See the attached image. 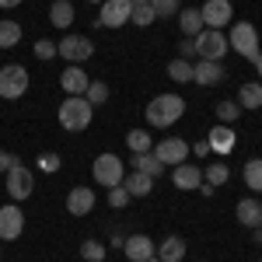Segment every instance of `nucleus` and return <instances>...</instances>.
I'll return each instance as SVG.
<instances>
[{
	"label": "nucleus",
	"instance_id": "e433bc0d",
	"mask_svg": "<svg viewBox=\"0 0 262 262\" xmlns=\"http://www.w3.org/2000/svg\"><path fill=\"white\" fill-rule=\"evenodd\" d=\"M35 56H39V60H53V56H60V53H56V42H53V39H39V42H35Z\"/></svg>",
	"mask_w": 262,
	"mask_h": 262
},
{
	"label": "nucleus",
	"instance_id": "20e7f679",
	"mask_svg": "<svg viewBox=\"0 0 262 262\" xmlns=\"http://www.w3.org/2000/svg\"><path fill=\"white\" fill-rule=\"evenodd\" d=\"M227 49H231V46H227V35H224L221 28H203L200 35H196V60L221 63Z\"/></svg>",
	"mask_w": 262,
	"mask_h": 262
},
{
	"label": "nucleus",
	"instance_id": "2eb2a0df",
	"mask_svg": "<svg viewBox=\"0 0 262 262\" xmlns=\"http://www.w3.org/2000/svg\"><path fill=\"white\" fill-rule=\"evenodd\" d=\"M91 210H95V189H88V185L70 189V196H67V213H70V217H84V213H91Z\"/></svg>",
	"mask_w": 262,
	"mask_h": 262
},
{
	"label": "nucleus",
	"instance_id": "cd10ccee",
	"mask_svg": "<svg viewBox=\"0 0 262 262\" xmlns=\"http://www.w3.org/2000/svg\"><path fill=\"white\" fill-rule=\"evenodd\" d=\"M21 42V25L18 21H0V49H14Z\"/></svg>",
	"mask_w": 262,
	"mask_h": 262
},
{
	"label": "nucleus",
	"instance_id": "6e6552de",
	"mask_svg": "<svg viewBox=\"0 0 262 262\" xmlns=\"http://www.w3.org/2000/svg\"><path fill=\"white\" fill-rule=\"evenodd\" d=\"M56 53H60L67 63H84L95 53V42L88 39V35H63V39L56 42Z\"/></svg>",
	"mask_w": 262,
	"mask_h": 262
},
{
	"label": "nucleus",
	"instance_id": "c03bdc74",
	"mask_svg": "<svg viewBox=\"0 0 262 262\" xmlns=\"http://www.w3.org/2000/svg\"><path fill=\"white\" fill-rule=\"evenodd\" d=\"M88 4H105V0H88Z\"/></svg>",
	"mask_w": 262,
	"mask_h": 262
},
{
	"label": "nucleus",
	"instance_id": "7ed1b4c3",
	"mask_svg": "<svg viewBox=\"0 0 262 262\" xmlns=\"http://www.w3.org/2000/svg\"><path fill=\"white\" fill-rule=\"evenodd\" d=\"M227 46H231L238 56H245V60H259V56H262L259 32H255V25H248V21L231 25V32H227Z\"/></svg>",
	"mask_w": 262,
	"mask_h": 262
},
{
	"label": "nucleus",
	"instance_id": "f03ea898",
	"mask_svg": "<svg viewBox=\"0 0 262 262\" xmlns=\"http://www.w3.org/2000/svg\"><path fill=\"white\" fill-rule=\"evenodd\" d=\"M56 119H60V126L67 133H84L91 126V119H95V105L84 98V95H70L60 105V116Z\"/></svg>",
	"mask_w": 262,
	"mask_h": 262
},
{
	"label": "nucleus",
	"instance_id": "37998d69",
	"mask_svg": "<svg viewBox=\"0 0 262 262\" xmlns=\"http://www.w3.org/2000/svg\"><path fill=\"white\" fill-rule=\"evenodd\" d=\"M133 4H150V0H133Z\"/></svg>",
	"mask_w": 262,
	"mask_h": 262
},
{
	"label": "nucleus",
	"instance_id": "2f4dec72",
	"mask_svg": "<svg viewBox=\"0 0 262 262\" xmlns=\"http://www.w3.org/2000/svg\"><path fill=\"white\" fill-rule=\"evenodd\" d=\"M129 21H133V25H140V28H147V25H154V21H158V14H154V7H150V4H133Z\"/></svg>",
	"mask_w": 262,
	"mask_h": 262
},
{
	"label": "nucleus",
	"instance_id": "4be33fe9",
	"mask_svg": "<svg viewBox=\"0 0 262 262\" xmlns=\"http://www.w3.org/2000/svg\"><path fill=\"white\" fill-rule=\"evenodd\" d=\"M206 143H210V150H217V154H227L231 147H234V133H231V126H213L210 129V137H206Z\"/></svg>",
	"mask_w": 262,
	"mask_h": 262
},
{
	"label": "nucleus",
	"instance_id": "412c9836",
	"mask_svg": "<svg viewBox=\"0 0 262 262\" xmlns=\"http://www.w3.org/2000/svg\"><path fill=\"white\" fill-rule=\"evenodd\" d=\"M122 189H126L129 196H150L154 179H150V175H143V171H129V175L122 179Z\"/></svg>",
	"mask_w": 262,
	"mask_h": 262
},
{
	"label": "nucleus",
	"instance_id": "ddd939ff",
	"mask_svg": "<svg viewBox=\"0 0 262 262\" xmlns=\"http://www.w3.org/2000/svg\"><path fill=\"white\" fill-rule=\"evenodd\" d=\"M171 182H175V189H182V192H192V189H200L203 185V168L192 161H182L171 168Z\"/></svg>",
	"mask_w": 262,
	"mask_h": 262
},
{
	"label": "nucleus",
	"instance_id": "393cba45",
	"mask_svg": "<svg viewBox=\"0 0 262 262\" xmlns=\"http://www.w3.org/2000/svg\"><path fill=\"white\" fill-rule=\"evenodd\" d=\"M133 171H143V175L158 179V175L164 171V164L154 158V150H147V154H133Z\"/></svg>",
	"mask_w": 262,
	"mask_h": 262
},
{
	"label": "nucleus",
	"instance_id": "f257e3e1",
	"mask_svg": "<svg viewBox=\"0 0 262 262\" xmlns=\"http://www.w3.org/2000/svg\"><path fill=\"white\" fill-rule=\"evenodd\" d=\"M182 116H185V98L182 95H158V98H150V105H147V122L154 129H168Z\"/></svg>",
	"mask_w": 262,
	"mask_h": 262
},
{
	"label": "nucleus",
	"instance_id": "a211bd4d",
	"mask_svg": "<svg viewBox=\"0 0 262 262\" xmlns=\"http://www.w3.org/2000/svg\"><path fill=\"white\" fill-rule=\"evenodd\" d=\"M234 217H238V224H242V227H259L262 206L252 200V196H245V200H238V206H234Z\"/></svg>",
	"mask_w": 262,
	"mask_h": 262
},
{
	"label": "nucleus",
	"instance_id": "0eeeda50",
	"mask_svg": "<svg viewBox=\"0 0 262 262\" xmlns=\"http://www.w3.org/2000/svg\"><path fill=\"white\" fill-rule=\"evenodd\" d=\"M200 18H203V28H221L234 21V4L231 0H206L200 7Z\"/></svg>",
	"mask_w": 262,
	"mask_h": 262
},
{
	"label": "nucleus",
	"instance_id": "49530a36",
	"mask_svg": "<svg viewBox=\"0 0 262 262\" xmlns=\"http://www.w3.org/2000/svg\"><path fill=\"white\" fill-rule=\"evenodd\" d=\"M259 238H262V221H259Z\"/></svg>",
	"mask_w": 262,
	"mask_h": 262
},
{
	"label": "nucleus",
	"instance_id": "f3484780",
	"mask_svg": "<svg viewBox=\"0 0 262 262\" xmlns=\"http://www.w3.org/2000/svg\"><path fill=\"white\" fill-rule=\"evenodd\" d=\"M88 84H91V81H88V74H84L77 63H70V67L63 70V77H60V88L67 91V95H84Z\"/></svg>",
	"mask_w": 262,
	"mask_h": 262
},
{
	"label": "nucleus",
	"instance_id": "4468645a",
	"mask_svg": "<svg viewBox=\"0 0 262 262\" xmlns=\"http://www.w3.org/2000/svg\"><path fill=\"white\" fill-rule=\"evenodd\" d=\"M154 248H158V245L150 242L147 234H129V238L122 242V252H126V259H129V262H147V259H154Z\"/></svg>",
	"mask_w": 262,
	"mask_h": 262
},
{
	"label": "nucleus",
	"instance_id": "79ce46f5",
	"mask_svg": "<svg viewBox=\"0 0 262 262\" xmlns=\"http://www.w3.org/2000/svg\"><path fill=\"white\" fill-rule=\"evenodd\" d=\"M252 63H255V70H259V77H262V56H259V60H252Z\"/></svg>",
	"mask_w": 262,
	"mask_h": 262
},
{
	"label": "nucleus",
	"instance_id": "c9c22d12",
	"mask_svg": "<svg viewBox=\"0 0 262 262\" xmlns=\"http://www.w3.org/2000/svg\"><path fill=\"white\" fill-rule=\"evenodd\" d=\"M129 200H133V196H129L122 185H112V189H108V206H112V210H122Z\"/></svg>",
	"mask_w": 262,
	"mask_h": 262
},
{
	"label": "nucleus",
	"instance_id": "5701e85b",
	"mask_svg": "<svg viewBox=\"0 0 262 262\" xmlns=\"http://www.w3.org/2000/svg\"><path fill=\"white\" fill-rule=\"evenodd\" d=\"M238 105L242 108H262V81H248L238 88Z\"/></svg>",
	"mask_w": 262,
	"mask_h": 262
},
{
	"label": "nucleus",
	"instance_id": "423d86ee",
	"mask_svg": "<svg viewBox=\"0 0 262 262\" xmlns=\"http://www.w3.org/2000/svg\"><path fill=\"white\" fill-rule=\"evenodd\" d=\"M25 91H28V70L18 67V63L0 67V98L14 101V98H21Z\"/></svg>",
	"mask_w": 262,
	"mask_h": 262
},
{
	"label": "nucleus",
	"instance_id": "a19ab883",
	"mask_svg": "<svg viewBox=\"0 0 262 262\" xmlns=\"http://www.w3.org/2000/svg\"><path fill=\"white\" fill-rule=\"evenodd\" d=\"M21 0H0V7H7V11H11V7H18Z\"/></svg>",
	"mask_w": 262,
	"mask_h": 262
},
{
	"label": "nucleus",
	"instance_id": "c85d7f7f",
	"mask_svg": "<svg viewBox=\"0 0 262 262\" xmlns=\"http://www.w3.org/2000/svg\"><path fill=\"white\" fill-rule=\"evenodd\" d=\"M126 143H129L133 154H147V150H154L150 133H143V129H129V133H126Z\"/></svg>",
	"mask_w": 262,
	"mask_h": 262
},
{
	"label": "nucleus",
	"instance_id": "f704fd0d",
	"mask_svg": "<svg viewBox=\"0 0 262 262\" xmlns=\"http://www.w3.org/2000/svg\"><path fill=\"white\" fill-rule=\"evenodd\" d=\"M81 255H84L88 262H101L105 255H108V248H105L101 242H84V245H81Z\"/></svg>",
	"mask_w": 262,
	"mask_h": 262
},
{
	"label": "nucleus",
	"instance_id": "39448f33",
	"mask_svg": "<svg viewBox=\"0 0 262 262\" xmlns=\"http://www.w3.org/2000/svg\"><path fill=\"white\" fill-rule=\"evenodd\" d=\"M91 175H95V182H98V185H105V189L122 185V179H126L122 158H116V154H98V158H95V164H91Z\"/></svg>",
	"mask_w": 262,
	"mask_h": 262
},
{
	"label": "nucleus",
	"instance_id": "9b49d317",
	"mask_svg": "<svg viewBox=\"0 0 262 262\" xmlns=\"http://www.w3.org/2000/svg\"><path fill=\"white\" fill-rule=\"evenodd\" d=\"M21 231H25V213H21V206L18 203L0 206V242H14V238H21Z\"/></svg>",
	"mask_w": 262,
	"mask_h": 262
},
{
	"label": "nucleus",
	"instance_id": "a878e982",
	"mask_svg": "<svg viewBox=\"0 0 262 262\" xmlns=\"http://www.w3.org/2000/svg\"><path fill=\"white\" fill-rule=\"evenodd\" d=\"M242 179L252 192H262V158H248V161H245Z\"/></svg>",
	"mask_w": 262,
	"mask_h": 262
},
{
	"label": "nucleus",
	"instance_id": "473e14b6",
	"mask_svg": "<svg viewBox=\"0 0 262 262\" xmlns=\"http://www.w3.org/2000/svg\"><path fill=\"white\" fill-rule=\"evenodd\" d=\"M84 98L91 101V105H105V101H108V84L105 81H91L88 91H84Z\"/></svg>",
	"mask_w": 262,
	"mask_h": 262
},
{
	"label": "nucleus",
	"instance_id": "b1692460",
	"mask_svg": "<svg viewBox=\"0 0 262 262\" xmlns=\"http://www.w3.org/2000/svg\"><path fill=\"white\" fill-rule=\"evenodd\" d=\"M49 21H53L56 28H70V25H74V4H70V0H56V4L49 7Z\"/></svg>",
	"mask_w": 262,
	"mask_h": 262
},
{
	"label": "nucleus",
	"instance_id": "c756f323",
	"mask_svg": "<svg viewBox=\"0 0 262 262\" xmlns=\"http://www.w3.org/2000/svg\"><path fill=\"white\" fill-rule=\"evenodd\" d=\"M213 112H217V119H221L224 126H231V122H238V116H242L245 108L238 105V101H217Z\"/></svg>",
	"mask_w": 262,
	"mask_h": 262
},
{
	"label": "nucleus",
	"instance_id": "bb28decb",
	"mask_svg": "<svg viewBox=\"0 0 262 262\" xmlns=\"http://www.w3.org/2000/svg\"><path fill=\"white\" fill-rule=\"evenodd\" d=\"M227 179H231V168H227L224 161H210L206 168H203V182H206V185H213V189L224 185Z\"/></svg>",
	"mask_w": 262,
	"mask_h": 262
},
{
	"label": "nucleus",
	"instance_id": "58836bf2",
	"mask_svg": "<svg viewBox=\"0 0 262 262\" xmlns=\"http://www.w3.org/2000/svg\"><path fill=\"white\" fill-rule=\"evenodd\" d=\"M192 56H196V39H182L179 42V60L192 63Z\"/></svg>",
	"mask_w": 262,
	"mask_h": 262
},
{
	"label": "nucleus",
	"instance_id": "aec40b11",
	"mask_svg": "<svg viewBox=\"0 0 262 262\" xmlns=\"http://www.w3.org/2000/svg\"><path fill=\"white\" fill-rule=\"evenodd\" d=\"M179 28H182V35H185V39H196V35L203 32L200 11H196V7H182V11H179Z\"/></svg>",
	"mask_w": 262,
	"mask_h": 262
},
{
	"label": "nucleus",
	"instance_id": "4c0bfd02",
	"mask_svg": "<svg viewBox=\"0 0 262 262\" xmlns=\"http://www.w3.org/2000/svg\"><path fill=\"white\" fill-rule=\"evenodd\" d=\"M42 171H60V154H39Z\"/></svg>",
	"mask_w": 262,
	"mask_h": 262
},
{
	"label": "nucleus",
	"instance_id": "a18cd8bd",
	"mask_svg": "<svg viewBox=\"0 0 262 262\" xmlns=\"http://www.w3.org/2000/svg\"><path fill=\"white\" fill-rule=\"evenodd\" d=\"M147 262H161V259H158V255H154V259H147Z\"/></svg>",
	"mask_w": 262,
	"mask_h": 262
},
{
	"label": "nucleus",
	"instance_id": "9d476101",
	"mask_svg": "<svg viewBox=\"0 0 262 262\" xmlns=\"http://www.w3.org/2000/svg\"><path fill=\"white\" fill-rule=\"evenodd\" d=\"M154 158L168 168H175V164H182V161H189V143L185 140H179V137H164V140H158L154 143Z\"/></svg>",
	"mask_w": 262,
	"mask_h": 262
},
{
	"label": "nucleus",
	"instance_id": "f8f14e48",
	"mask_svg": "<svg viewBox=\"0 0 262 262\" xmlns=\"http://www.w3.org/2000/svg\"><path fill=\"white\" fill-rule=\"evenodd\" d=\"M32 185H35V179H32V171H28L25 164H14V168L7 171V196L14 203L28 200V196H32Z\"/></svg>",
	"mask_w": 262,
	"mask_h": 262
},
{
	"label": "nucleus",
	"instance_id": "72a5a7b5",
	"mask_svg": "<svg viewBox=\"0 0 262 262\" xmlns=\"http://www.w3.org/2000/svg\"><path fill=\"white\" fill-rule=\"evenodd\" d=\"M150 7H154L158 18H175L182 11V0H150Z\"/></svg>",
	"mask_w": 262,
	"mask_h": 262
},
{
	"label": "nucleus",
	"instance_id": "dca6fc26",
	"mask_svg": "<svg viewBox=\"0 0 262 262\" xmlns=\"http://www.w3.org/2000/svg\"><path fill=\"white\" fill-rule=\"evenodd\" d=\"M192 81L203 84V88H213V84L224 81V67L213 60H196L192 63Z\"/></svg>",
	"mask_w": 262,
	"mask_h": 262
},
{
	"label": "nucleus",
	"instance_id": "7c9ffc66",
	"mask_svg": "<svg viewBox=\"0 0 262 262\" xmlns=\"http://www.w3.org/2000/svg\"><path fill=\"white\" fill-rule=\"evenodd\" d=\"M168 77L175 84H189L192 81V63L189 60H171L168 63Z\"/></svg>",
	"mask_w": 262,
	"mask_h": 262
},
{
	"label": "nucleus",
	"instance_id": "ea45409f",
	"mask_svg": "<svg viewBox=\"0 0 262 262\" xmlns=\"http://www.w3.org/2000/svg\"><path fill=\"white\" fill-rule=\"evenodd\" d=\"M14 164H18V158H14L11 150H0V175H7V171H11Z\"/></svg>",
	"mask_w": 262,
	"mask_h": 262
},
{
	"label": "nucleus",
	"instance_id": "1a4fd4ad",
	"mask_svg": "<svg viewBox=\"0 0 262 262\" xmlns=\"http://www.w3.org/2000/svg\"><path fill=\"white\" fill-rule=\"evenodd\" d=\"M129 14H133V0H105L98 25L101 28H122V25H129Z\"/></svg>",
	"mask_w": 262,
	"mask_h": 262
},
{
	"label": "nucleus",
	"instance_id": "6ab92c4d",
	"mask_svg": "<svg viewBox=\"0 0 262 262\" xmlns=\"http://www.w3.org/2000/svg\"><path fill=\"white\" fill-rule=\"evenodd\" d=\"M154 255H158L161 262H182L185 259V242H182L179 234H168V238L154 248Z\"/></svg>",
	"mask_w": 262,
	"mask_h": 262
}]
</instances>
